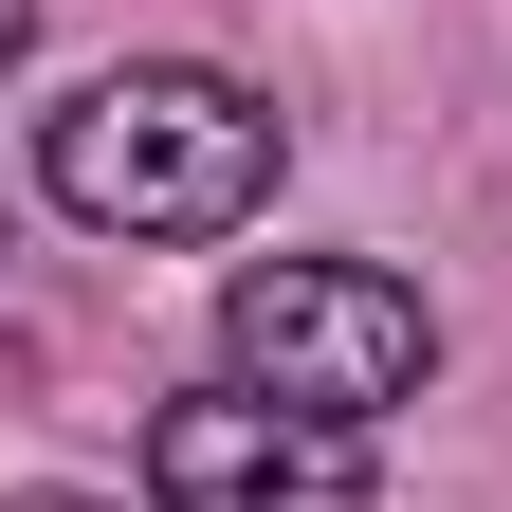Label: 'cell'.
Segmentation results:
<instances>
[{"mask_svg": "<svg viewBox=\"0 0 512 512\" xmlns=\"http://www.w3.org/2000/svg\"><path fill=\"white\" fill-rule=\"evenodd\" d=\"M37 165L92 238H238L275 202V110L238 74H202V55H128V74H92L55 110Z\"/></svg>", "mask_w": 512, "mask_h": 512, "instance_id": "obj_1", "label": "cell"}, {"mask_svg": "<svg viewBox=\"0 0 512 512\" xmlns=\"http://www.w3.org/2000/svg\"><path fill=\"white\" fill-rule=\"evenodd\" d=\"M220 348L256 403H311V421H384L439 384V311L384 275V256H256L220 293Z\"/></svg>", "mask_w": 512, "mask_h": 512, "instance_id": "obj_2", "label": "cell"}, {"mask_svg": "<svg viewBox=\"0 0 512 512\" xmlns=\"http://www.w3.org/2000/svg\"><path fill=\"white\" fill-rule=\"evenodd\" d=\"M147 512H384L348 421L311 403H256V384H183L147 421Z\"/></svg>", "mask_w": 512, "mask_h": 512, "instance_id": "obj_3", "label": "cell"}, {"mask_svg": "<svg viewBox=\"0 0 512 512\" xmlns=\"http://www.w3.org/2000/svg\"><path fill=\"white\" fill-rule=\"evenodd\" d=\"M19 37H37V0H0V74H19Z\"/></svg>", "mask_w": 512, "mask_h": 512, "instance_id": "obj_4", "label": "cell"}, {"mask_svg": "<svg viewBox=\"0 0 512 512\" xmlns=\"http://www.w3.org/2000/svg\"><path fill=\"white\" fill-rule=\"evenodd\" d=\"M0 512H110V494H0Z\"/></svg>", "mask_w": 512, "mask_h": 512, "instance_id": "obj_5", "label": "cell"}]
</instances>
